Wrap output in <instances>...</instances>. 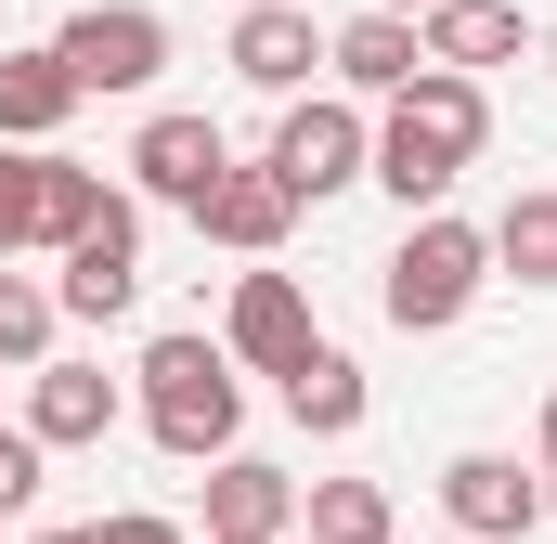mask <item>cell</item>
I'll return each instance as SVG.
<instances>
[{
  "label": "cell",
  "instance_id": "cell-1",
  "mask_svg": "<svg viewBox=\"0 0 557 544\" xmlns=\"http://www.w3.org/2000/svg\"><path fill=\"white\" fill-rule=\"evenodd\" d=\"M480 143H493V91H480V78H454V65H428L416 91L376 118V156H363V182H376L403 221H441Z\"/></svg>",
  "mask_w": 557,
  "mask_h": 544
},
{
  "label": "cell",
  "instance_id": "cell-2",
  "mask_svg": "<svg viewBox=\"0 0 557 544\" xmlns=\"http://www.w3.org/2000/svg\"><path fill=\"white\" fill-rule=\"evenodd\" d=\"M131 415H143V441L156 454H182V467H221L234 454V428H247V376H234V350L221 337H143V363H131Z\"/></svg>",
  "mask_w": 557,
  "mask_h": 544
},
{
  "label": "cell",
  "instance_id": "cell-3",
  "mask_svg": "<svg viewBox=\"0 0 557 544\" xmlns=\"http://www.w3.org/2000/svg\"><path fill=\"white\" fill-rule=\"evenodd\" d=\"M480 285H493V234L441 208V221H403V247H389V285H376V298H389L403 337H441V324L480 311Z\"/></svg>",
  "mask_w": 557,
  "mask_h": 544
},
{
  "label": "cell",
  "instance_id": "cell-4",
  "mask_svg": "<svg viewBox=\"0 0 557 544\" xmlns=\"http://www.w3.org/2000/svg\"><path fill=\"white\" fill-rule=\"evenodd\" d=\"M363 156H376V118H363L350 91H298V104L273 118V156H260V169H273L298 208H324V195L363 182Z\"/></svg>",
  "mask_w": 557,
  "mask_h": 544
},
{
  "label": "cell",
  "instance_id": "cell-5",
  "mask_svg": "<svg viewBox=\"0 0 557 544\" xmlns=\"http://www.w3.org/2000/svg\"><path fill=\"white\" fill-rule=\"evenodd\" d=\"M52 65L78 78V104H91V91H156V65H169V13H156V0H91V13L52 26Z\"/></svg>",
  "mask_w": 557,
  "mask_h": 544
},
{
  "label": "cell",
  "instance_id": "cell-6",
  "mask_svg": "<svg viewBox=\"0 0 557 544\" xmlns=\"http://www.w3.org/2000/svg\"><path fill=\"white\" fill-rule=\"evenodd\" d=\"M221 169H234V143H221V118H195V104H156L131 131V195H156V208H208L221 195Z\"/></svg>",
  "mask_w": 557,
  "mask_h": 544
},
{
  "label": "cell",
  "instance_id": "cell-7",
  "mask_svg": "<svg viewBox=\"0 0 557 544\" xmlns=\"http://www.w3.org/2000/svg\"><path fill=\"white\" fill-rule=\"evenodd\" d=\"M441 519H454V544H532L545 532V467H519V454H454V467H441Z\"/></svg>",
  "mask_w": 557,
  "mask_h": 544
},
{
  "label": "cell",
  "instance_id": "cell-8",
  "mask_svg": "<svg viewBox=\"0 0 557 544\" xmlns=\"http://www.w3.org/2000/svg\"><path fill=\"white\" fill-rule=\"evenodd\" d=\"M131 298H143V195H117V208H104V221L65 247V272H52V311H65V324H117Z\"/></svg>",
  "mask_w": 557,
  "mask_h": 544
},
{
  "label": "cell",
  "instance_id": "cell-9",
  "mask_svg": "<svg viewBox=\"0 0 557 544\" xmlns=\"http://www.w3.org/2000/svg\"><path fill=\"white\" fill-rule=\"evenodd\" d=\"M221 350H234V376H298L324 337H311V298H298V272H247L234 285V311H221Z\"/></svg>",
  "mask_w": 557,
  "mask_h": 544
},
{
  "label": "cell",
  "instance_id": "cell-10",
  "mask_svg": "<svg viewBox=\"0 0 557 544\" xmlns=\"http://www.w3.org/2000/svg\"><path fill=\"white\" fill-rule=\"evenodd\" d=\"M117 415H131V390H117L104 363H65V350H52V363L26 376V415H13V428H26L39 454H91V441H117Z\"/></svg>",
  "mask_w": 557,
  "mask_h": 544
},
{
  "label": "cell",
  "instance_id": "cell-11",
  "mask_svg": "<svg viewBox=\"0 0 557 544\" xmlns=\"http://www.w3.org/2000/svg\"><path fill=\"white\" fill-rule=\"evenodd\" d=\"M324 78H337L350 104H403L428 78V39L403 13H350V26H324Z\"/></svg>",
  "mask_w": 557,
  "mask_h": 544
},
{
  "label": "cell",
  "instance_id": "cell-12",
  "mask_svg": "<svg viewBox=\"0 0 557 544\" xmlns=\"http://www.w3.org/2000/svg\"><path fill=\"white\" fill-rule=\"evenodd\" d=\"M311 65H324V26H311V0H260V13H234V78H247V91L298 104V91H311Z\"/></svg>",
  "mask_w": 557,
  "mask_h": 544
},
{
  "label": "cell",
  "instance_id": "cell-13",
  "mask_svg": "<svg viewBox=\"0 0 557 544\" xmlns=\"http://www.w3.org/2000/svg\"><path fill=\"white\" fill-rule=\"evenodd\" d=\"M298 532V480L273 454H221L208 467V544H285Z\"/></svg>",
  "mask_w": 557,
  "mask_h": 544
},
{
  "label": "cell",
  "instance_id": "cell-14",
  "mask_svg": "<svg viewBox=\"0 0 557 544\" xmlns=\"http://www.w3.org/2000/svg\"><path fill=\"white\" fill-rule=\"evenodd\" d=\"M195 234H208V247H234V260H273L285 234H298V195H285L273 169H247V156H234V169H221V195L195 208Z\"/></svg>",
  "mask_w": 557,
  "mask_h": 544
},
{
  "label": "cell",
  "instance_id": "cell-15",
  "mask_svg": "<svg viewBox=\"0 0 557 544\" xmlns=\"http://www.w3.org/2000/svg\"><path fill=\"white\" fill-rule=\"evenodd\" d=\"M65 118H78V78L52 65V39H39V52H0V143H13V156H52Z\"/></svg>",
  "mask_w": 557,
  "mask_h": 544
},
{
  "label": "cell",
  "instance_id": "cell-16",
  "mask_svg": "<svg viewBox=\"0 0 557 544\" xmlns=\"http://www.w3.org/2000/svg\"><path fill=\"white\" fill-rule=\"evenodd\" d=\"M416 39H428V65L480 78V65H506V52H532V13H519V0H441Z\"/></svg>",
  "mask_w": 557,
  "mask_h": 544
},
{
  "label": "cell",
  "instance_id": "cell-17",
  "mask_svg": "<svg viewBox=\"0 0 557 544\" xmlns=\"http://www.w3.org/2000/svg\"><path fill=\"white\" fill-rule=\"evenodd\" d=\"M480 234H493V272H519L532 298H557V182H519Z\"/></svg>",
  "mask_w": 557,
  "mask_h": 544
},
{
  "label": "cell",
  "instance_id": "cell-18",
  "mask_svg": "<svg viewBox=\"0 0 557 544\" xmlns=\"http://www.w3.org/2000/svg\"><path fill=\"white\" fill-rule=\"evenodd\" d=\"M298 532L311 544H403L389 480H298Z\"/></svg>",
  "mask_w": 557,
  "mask_h": 544
},
{
  "label": "cell",
  "instance_id": "cell-19",
  "mask_svg": "<svg viewBox=\"0 0 557 544\" xmlns=\"http://www.w3.org/2000/svg\"><path fill=\"white\" fill-rule=\"evenodd\" d=\"M363 403H376V390H363V363H350L337 337H324V350H311V363L285 376V415H298L311 441H350V428H363Z\"/></svg>",
  "mask_w": 557,
  "mask_h": 544
},
{
  "label": "cell",
  "instance_id": "cell-20",
  "mask_svg": "<svg viewBox=\"0 0 557 544\" xmlns=\"http://www.w3.org/2000/svg\"><path fill=\"white\" fill-rule=\"evenodd\" d=\"M117 195H131V182H104V169H78V156L52 143V156H39V247L65 260V247H78V234H91V221H104Z\"/></svg>",
  "mask_w": 557,
  "mask_h": 544
},
{
  "label": "cell",
  "instance_id": "cell-21",
  "mask_svg": "<svg viewBox=\"0 0 557 544\" xmlns=\"http://www.w3.org/2000/svg\"><path fill=\"white\" fill-rule=\"evenodd\" d=\"M52 324H65V311H52V285H39V272H0V363H13V376H39V363H52Z\"/></svg>",
  "mask_w": 557,
  "mask_h": 544
},
{
  "label": "cell",
  "instance_id": "cell-22",
  "mask_svg": "<svg viewBox=\"0 0 557 544\" xmlns=\"http://www.w3.org/2000/svg\"><path fill=\"white\" fill-rule=\"evenodd\" d=\"M26 247H39V156L0 143V272L26 260Z\"/></svg>",
  "mask_w": 557,
  "mask_h": 544
},
{
  "label": "cell",
  "instance_id": "cell-23",
  "mask_svg": "<svg viewBox=\"0 0 557 544\" xmlns=\"http://www.w3.org/2000/svg\"><path fill=\"white\" fill-rule=\"evenodd\" d=\"M39 480H52V454H39L26 428H0V519H26V506H39Z\"/></svg>",
  "mask_w": 557,
  "mask_h": 544
},
{
  "label": "cell",
  "instance_id": "cell-24",
  "mask_svg": "<svg viewBox=\"0 0 557 544\" xmlns=\"http://www.w3.org/2000/svg\"><path fill=\"white\" fill-rule=\"evenodd\" d=\"M91 544H195L169 506H117V519H91Z\"/></svg>",
  "mask_w": 557,
  "mask_h": 544
},
{
  "label": "cell",
  "instance_id": "cell-25",
  "mask_svg": "<svg viewBox=\"0 0 557 544\" xmlns=\"http://www.w3.org/2000/svg\"><path fill=\"white\" fill-rule=\"evenodd\" d=\"M26 544H91V519H65V532H26Z\"/></svg>",
  "mask_w": 557,
  "mask_h": 544
},
{
  "label": "cell",
  "instance_id": "cell-26",
  "mask_svg": "<svg viewBox=\"0 0 557 544\" xmlns=\"http://www.w3.org/2000/svg\"><path fill=\"white\" fill-rule=\"evenodd\" d=\"M532 52H545V78H557V26H532Z\"/></svg>",
  "mask_w": 557,
  "mask_h": 544
},
{
  "label": "cell",
  "instance_id": "cell-27",
  "mask_svg": "<svg viewBox=\"0 0 557 544\" xmlns=\"http://www.w3.org/2000/svg\"><path fill=\"white\" fill-rule=\"evenodd\" d=\"M545 467H557V390H545Z\"/></svg>",
  "mask_w": 557,
  "mask_h": 544
},
{
  "label": "cell",
  "instance_id": "cell-28",
  "mask_svg": "<svg viewBox=\"0 0 557 544\" xmlns=\"http://www.w3.org/2000/svg\"><path fill=\"white\" fill-rule=\"evenodd\" d=\"M545 519H557V467H545Z\"/></svg>",
  "mask_w": 557,
  "mask_h": 544
},
{
  "label": "cell",
  "instance_id": "cell-29",
  "mask_svg": "<svg viewBox=\"0 0 557 544\" xmlns=\"http://www.w3.org/2000/svg\"><path fill=\"white\" fill-rule=\"evenodd\" d=\"M234 13H260V0H234Z\"/></svg>",
  "mask_w": 557,
  "mask_h": 544
},
{
  "label": "cell",
  "instance_id": "cell-30",
  "mask_svg": "<svg viewBox=\"0 0 557 544\" xmlns=\"http://www.w3.org/2000/svg\"><path fill=\"white\" fill-rule=\"evenodd\" d=\"M428 544H454V532H428Z\"/></svg>",
  "mask_w": 557,
  "mask_h": 544
}]
</instances>
